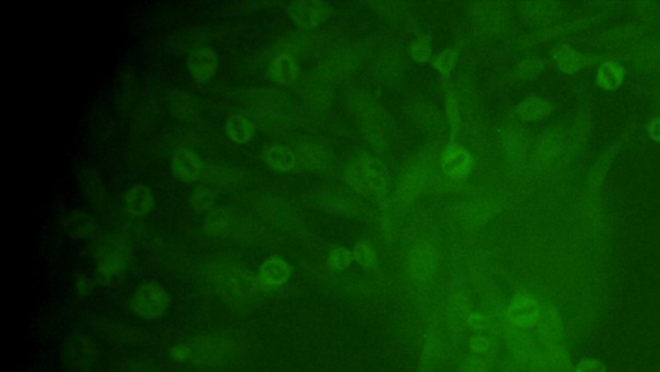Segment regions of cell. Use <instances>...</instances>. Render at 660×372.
Instances as JSON below:
<instances>
[{"label":"cell","mask_w":660,"mask_h":372,"mask_svg":"<svg viewBox=\"0 0 660 372\" xmlns=\"http://www.w3.org/2000/svg\"><path fill=\"white\" fill-rule=\"evenodd\" d=\"M225 132L228 138H231L234 143H245L256 135V126L252 121H249L248 118L234 114L225 123Z\"/></svg>","instance_id":"11"},{"label":"cell","mask_w":660,"mask_h":372,"mask_svg":"<svg viewBox=\"0 0 660 372\" xmlns=\"http://www.w3.org/2000/svg\"><path fill=\"white\" fill-rule=\"evenodd\" d=\"M653 136L660 140V122L655 123L653 126Z\"/></svg>","instance_id":"23"},{"label":"cell","mask_w":660,"mask_h":372,"mask_svg":"<svg viewBox=\"0 0 660 372\" xmlns=\"http://www.w3.org/2000/svg\"><path fill=\"white\" fill-rule=\"evenodd\" d=\"M447 119L452 123L453 128L455 127H461V121H459V111H458V106H457V102H455L454 99L452 94H449L447 92Z\"/></svg>","instance_id":"21"},{"label":"cell","mask_w":660,"mask_h":372,"mask_svg":"<svg viewBox=\"0 0 660 372\" xmlns=\"http://www.w3.org/2000/svg\"><path fill=\"white\" fill-rule=\"evenodd\" d=\"M471 348L479 353H488L491 349V340L489 337H477L472 339Z\"/></svg>","instance_id":"22"},{"label":"cell","mask_w":660,"mask_h":372,"mask_svg":"<svg viewBox=\"0 0 660 372\" xmlns=\"http://www.w3.org/2000/svg\"><path fill=\"white\" fill-rule=\"evenodd\" d=\"M376 250L369 244H359L354 250V258L362 266H371L376 261Z\"/></svg>","instance_id":"17"},{"label":"cell","mask_w":660,"mask_h":372,"mask_svg":"<svg viewBox=\"0 0 660 372\" xmlns=\"http://www.w3.org/2000/svg\"><path fill=\"white\" fill-rule=\"evenodd\" d=\"M352 258H354V255L349 251L346 250V248H337V250L332 251L329 260H330V264L333 265L334 268H337L340 270H345L351 264Z\"/></svg>","instance_id":"18"},{"label":"cell","mask_w":660,"mask_h":372,"mask_svg":"<svg viewBox=\"0 0 660 372\" xmlns=\"http://www.w3.org/2000/svg\"><path fill=\"white\" fill-rule=\"evenodd\" d=\"M169 295L157 283H145L137 287L130 299L132 313L146 322L160 318L169 308Z\"/></svg>","instance_id":"1"},{"label":"cell","mask_w":660,"mask_h":372,"mask_svg":"<svg viewBox=\"0 0 660 372\" xmlns=\"http://www.w3.org/2000/svg\"><path fill=\"white\" fill-rule=\"evenodd\" d=\"M261 157L267 165L279 172H289L296 165L294 153L281 143H267L263 146Z\"/></svg>","instance_id":"8"},{"label":"cell","mask_w":660,"mask_h":372,"mask_svg":"<svg viewBox=\"0 0 660 372\" xmlns=\"http://www.w3.org/2000/svg\"><path fill=\"white\" fill-rule=\"evenodd\" d=\"M433 65L440 70L441 72H449L452 70L454 65V50H445L440 55H437L433 60Z\"/></svg>","instance_id":"20"},{"label":"cell","mask_w":660,"mask_h":372,"mask_svg":"<svg viewBox=\"0 0 660 372\" xmlns=\"http://www.w3.org/2000/svg\"><path fill=\"white\" fill-rule=\"evenodd\" d=\"M410 53H412L414 60H417L419 62H425L430 58V55H431L430 42L427 39H419L417 42H414L412 48H410Z\"/></svg>","instance_id":"19"},{"label":"cell","mask_w":660,"mask_h":372,"mask_svg":"<svg viewBox=\"0 0 660 372\" xmlns=\"http://www.w3.org/2000/svg\"><path fill=\"white\" fill-rule=\"evenodd\" d=\"M298 72L297 60L288 53L276 56L270 65L271 77L281 84H291L298 77Z\"/></svg>","instance_id":"9"},{"label":"cell","mask_w":660,"mask_h":372,"mask_svg":"<svg viewBox=\"0 0 660 372\" xmlns=\"http://www.w3.org/2000/svg\"><path fill=\"white\" fill-rule=\"evenodd\" d=\"M288 13L299 26H316L330 17V9L323 3H298L293 4Z\"/></svg>","instance_id":"7"},{"label":"cell","mask_w":660,"mask_h":372,"mask_svg":"<svg viewBox=\"0 0 660 372\" xmlns=\"http://www.w3.org/2000/svg\"><path fill=\"white\" fill-rule=\"evenodd\" d=\"M220 66V56L212 47H198L187 58V69L194 80L204 83L213 78Z\"/></svg>","instance_id":"2"},{"label":"cell","mask_w":660,"mask_h":372,"mask_svg":"<svg viewBox=\"0 0 660 372\" xmlns=\"http://www.w3.org/2000/svg\"><path fill=\"white\" fill-rule=\"evenodd\" d=\"M347 179L354 187L365 195H376L384 189V177L368 163L352 165L347 172Z\"/></svg>","instance_id":"3"},{"label":"cell","mask_w":660,"mask_h":372,"mask_svg":"<svg viewBox=\"0 0 660 372\" xmlns=\"http://www.w3.org/2000/svg\"><path fill=\"white\" fill-rule=\"evenodd\" d=\"M597 80H600L601 86L606 87V88H614L617 84H620L622 74L619 72V67H617V65H603V69L600 70V74L597 77Z\"/></svg>","instance_id":"15"},{"label":"cell","mask_w":660,"mask_h":372,"mask_svg":"<svg viewBox=\"0 0 660 372\" xmlns=\"http://www.w3.org/2000/svg\"><path fill=\"white\" fill-rule=\"evenodd\" d=\"M157 201L152 192L146 185L132 186L124 194V207L128 214L137 219H142L154 211Z\"/></svg>","instance_id":"6"},{"label":"cell","mask_w":660,"mask_h":372,"mask_svg":"<svg viewBox=\"0 0 660 372\" xmlns=\"http://www.w3.org/2000/svg\"><path fill=\"white\" fill-rule=\"evenodd\" d=\"M547 105L544 101L530 100L520 106V115L525 119H538L546 115Z\"/></svg>","instance_id":"16"},{"label":"cell","mask_w":660,"mask_h":372,"mask_svg":"<svg viewBox=\"0 0 660 372\" xmlns=\"http://www.w3.org/2000/svg\"><path fill=\"white\" fill-rule=\"evenodd\" d=\"M508 313H510L512 322L516 323L521 327H529L535 322L538 310L534 301L525 299V297H518L512 302Z\"/></svg>","instance_id":"12"},{"label":"cell","mask_w":660,"mask_h":372,"mask_svg":"<svg viewBox=\"0 0 660 372\" xmlns=\"http://www.w3.org/2000/svg\"><path fill=\"white\" fill-rule=\"evenodd\" d=\"M124 268V260L119 252H108L100 258V272L104 275H115Z\"/></svg>","instance_id":"14"},{"label":"cell","mask_w":660,"mask_h":372,"mask_svg":"<svg viewBox=\"0 0 660 372\" xmlns=\"http://www.w3.org/2000/svg\"><path fill=\"white\" fill-rule=\"evenodd\" d=\"M172 171L177 179L184 182H194L199 179L203 172V162L196 151L181 149L172 158Z\"/></svg>","instance_id":"5"},{"label":"cell","mask_w":660,"mask_h":372,"mask_svg":"<svg viewBox=\"0 0 660 372\" xmlns=\"http://www.w3.org/2000/svg\"><path fill=\"white\" fill-rule=\"evenodd\" d=\"M299 160L313 170H323L328 165V153L320 146H307L298 151Z\"/></svg>","instance_id":"13"},{"label":"cell","mask_w":660,"mask_h":372,"mask_svg":"<svg viewBox=\"0 0 660 372\" xmlns=\"http://www.w3.org/2000/svg\"><path fill=\"white\" fill-rule=\"evenodd\" d=\"M291 277V266L279 256H271L263 261L258 274H257V283L262 287L263 290H274L276 287L284 285Z\"/></svg>","instance_id":"4"},{"label":"cell","mask_w":660,"mask_h":372,"mask_svg":"<svg viewBox=\"0 0 660 372\" xmlns=\"http://www.w3.org/2000/svg\"><path fill=\"white\" fill-rule=\"evenodd\" d=\"M474 165V160L459 145L450 146L442 155V168L449 175H462L469 171Z\"/></svg>","instance_id":"10"}]
</instances>
